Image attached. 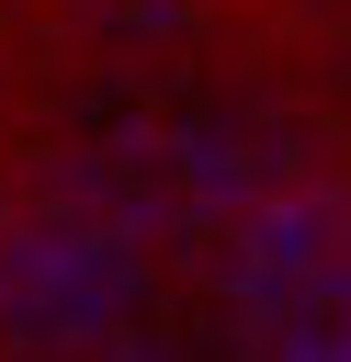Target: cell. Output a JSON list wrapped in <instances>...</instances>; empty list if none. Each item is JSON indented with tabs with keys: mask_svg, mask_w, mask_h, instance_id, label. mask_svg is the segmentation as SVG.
<instances>
[{
	"mask_svg": "<svg viewBox=\"0 0 351 362\" xmlns=\"http://www.w3.org/2000/svg\"><path fill=\"white\" fill-rule=\"evenodd\" d=\"M204 294L226 339L294 351V362H351V192L272 170L204 226Z\"/></svg>",
	"mask_w": 351,
	"mask_h": 362,
	"instance_id": "obj_2",
	"label": "cell"
},
{
	"mask_svg": "<svg viewBox=\"0 0 351 362\" xmlns=\"http://www.w3.org/2000/svg\"><path fill=\"white\" fill-rule=\"evenodd\" d=\"M159 305V226L125 181H68L0 215V339L113 351Z\"/></svg>",
	"mask_w": 351,
	"mask_h": 362,
	"instance_id": "obj_1",
	"label": "cell"
}]
</instances>
